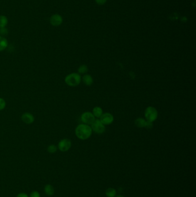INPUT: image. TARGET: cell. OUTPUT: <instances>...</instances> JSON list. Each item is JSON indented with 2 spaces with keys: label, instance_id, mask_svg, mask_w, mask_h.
Masks as SVG:
<instances>
[{
  "label": "cell",
  "instance_id": "obj_22",
  "mask_svg": "<svg viewBox=\"0 0 196 197\" xmlns=\"http://www.w3.org/2000/svg\"><path fill=\"white\" fill-rule=\"evenodd\" d=\"M30 197H40V194L37 191H33L31 194Z\"/></svg>",
  "mask_w": 196,
  "mask_h": 197
},
{
  "label": "cell",
  "instance_id": "obj_9",
  "mask_svg": "<svg viewBox=\"0 0 196 197\" xmlns=\"http://www.w3.org/2000/svg\"><path fill=\"white\" fill-rule=\"evenodd\" d=\"M22 120L26 124H31L35 120V118L32 114L25 113L22 115Z\"/></svg>",
  "mask_w": 196,
  "mask_h": 197
},
{
  "label": "cell",
  "instance_id": "obj_19",
  "mask_svg": "<svg viewBox=\"0 0 196 197\" xmlns=\"http://www.w3.org/2000/svg\"><path fill=\"white\" fill-rule=\"evenodd\" d=\"M6 107V102L4 98H0V110L4 109Z\"/></svg>",
  "mask_w": 196,
  "mask_h": 197
},
{
  "label": "cell",
  "instance_id": "obj_23",
  "mask_svg": "<svg viewBox=\"0 0 196 197\" xmlns=\"http://www.w3.org/2000/svg\"><path fill=\"white\" fill-rule=\"evenodd\" d=\"M95 1L97 3V4L100 5H104L105 4L107 0H95Z\"/></svg>",
  "mask_w": 196,
  "mask_h": 197
},
{
  "label": "cell",
  "instance_id": "obj_16",
  "mask_svg": "<svg viewBox=\"0 0 196 197\" xmlns=\"http://www.w3.org/2000/svg\"><path fill=\"white\" fill-rule=\"evenodd\" d=\"M7 18L5 16H0V28L5 27L7 24Z\"/></svg>",
  "mask_w": 196,
  "mask_h": 197
},
{
  "label": "cell",
  "instance_id": "obj_8",
  "mask_svg": "<svg viewBox=\"0 0 196 197\" xmlns=\"http://www.w3.org/2000/svg\"><path fill=\"white\" fill-rule=\"evenodd\" d=\"M63 22V18L61 15L58 14H55L51 16L50 18V23L52 26L58 27L62 24Z\"/></svg>",
  "mask_w": 196,
  "mask_h": 197
},
{
  "label": "cell",
  "instance_id": "obj_17",
  "mask_svg": "<svg viewBox=\"0 0 196 197\" xmlns=\"http://www.w3.org/2000/svg\"><path fill=\"white\" fill-rule=\"evenodd\" d=\"M88 71V68L86 65H82L80 66L78 69V72L79 74H85Z\"/></svg>",
  "mask_w": 196,
  "mask_h": 197
},
{
  "label": "cell",
  "instance_id": "obj_3",
  "mask_svg": "<svg viewBox=\"0 0 196 197\" xmlns=\"http://www.w3.org/2000/svg\"><path fill=\"white\" fill-rule=\"evenodd\" d=\"M158 116V113L156 109L152 106H149L146 108L145 111V120L153 122L156 120Z\"/></svg>",
  "mask_w": 196,
  "mask_h": 197
},
{
  "label": "cell",
  "instance_id": "obj_1",
  "mask_svg": "<svg viewBox=\"0 0 196 197\" xmlns=\"http://www.w3.org/2000/svg\"><path fill=\"white\" fill-rule=\"evenodd\" d=\"M92 132L91 126L84 124L78 125L75 130L76 137L81 140H86L89 139L92 134Z\"/></svg>",
  "mask_w": 196,
  "mask_h": 197
},
{
  "label": "cell",
  "instance_id": "obj_11",
  "mask_svg": "<svg viewBox=\"0 0 196 197\" xmlns=\"http://www.w3.org/2000/svg\"><path fill=\"white\" fill-rule=\"evenodd\" d=\"M92 114H93L95 118L100 119V118L101 117V115L103 114V110L100 107L96 106L93 108V111H92Z\"/></svg>",
  "mask_w": 196,
  "mask_h": 197
},
{
  "label": "cell",
  "instance_id": "obj_18",
  "mask_svg": "<svg viewBox=\"0 0 196 197\" xmlns=\"http://www.w3.org/2000/svg\"><path fill=\"white\" fill-rule=\"evenodd\" d=\"M48 152L50 153H54L57 150V147L55 145H50L48 147Z\"/></svg>",
  "mask_w": 196,
  "mask_h": 197
},
{
  "label": "cell",
  "instance_id": "obj_5",
  "mask_svg": "<svg viewBox=\"0 0 196 197\" xmlns=\"http://www.w3.org/2000/svg\"><path fill=\"white\" fill-rule=\"evenodd\" d=\"M81 119L84 124L91 125L95 121L96 118L92 113L87 111V112H85L81 115Z\"/></svg>",
  "mask_w": 196,
  "mask_h": 197
},
{
  "label": "cell",
  "instance_id": "obj_7",
  "mask_svg": "<svg viewBox=\"0 0 196 197\" xmlns=\"http://www.w3.org/2000/svg\"><path fill=\"white\" fill-rule=\"evenodd\" d=\"M99 119L105 126L109 125L113 122L114 117L112 114L105 113L102 114L101 117Z\"/></svg>",
  "mask_w": 196,
  "mask_h": 197
},
{
  "label": "cell",
  "instance_id": "obj_10",
  "mask_svg": "<svg viewBox=\"0 0 196 197\" xmlns=\"http://www.w3.org/2000/svg\"><path fill=\"white\" fill-rule=\"evenodd\" d=\"M81 80L83 81L85 85L87 86H91L93 83V79L89 74H85L81 78Z\"/></svg>",
  "mask_w": 196,
  "mask_h": 197
},
{
  "label": "cell",
  "instance_id": "obj_2",
  "mask_svg": "<svg viewBox=\"0 0 196 197\" xmlns=\"http://www.w3.org/2000/svg\"><path fill=\"white\" fill-rule=\"evenodd\" d=\"M81 76L79 73H70L67 75L65 78L66 84L70 87H76L81 82Z\"/></svg>",
  "mask_w": 196,
  "mask_h": 197
},
{
  "label": "cell",
  "instance_id": "obj_13",
  "mask_svg": "<svg viewBox=\"0 0 196 197\" xmlns=\"http://www.w3.org/2000/svg\"><path fill=\"white\" fill-rule=\"evenodd\" d=\"M146 121L145 119L141 118H139L138 119H136L135 120V124L139 128H143L145 127V123Z\"/></svg>",
  "mask_w": 196,
  "mask_h": 197
},
{
  "label": "cell",
  "instance_id": "obj_14",
  "mask_svg": "<svg viewBox=\"0 0 196 197\" xmlns=\"http://www.w3.org/2000/svg\"><path fill=\"white\" fill-rule=\"evenodd\" d=\"M105 194L107 197H115L116 196V190L112 187H109L106 190Z\"/></svg>",
  "mask_w": 196,
  "mask_h": 197
},
{
  "label": "cell",
  "instance_id": "obj_4",
  "mask_svg": "<svg viewBox=\"0 0 196 197\" xmlns=\"http://www.w3.org/2000/svg\"><path fill=\"white\" fill-rule=\"evenodd\" d=\"M91 127L92 131L98 134H102L105 131V126L102 123L99 119H95L93 124H91Z\"/></svg>",
  "mask_w": 196,
  "mask_h": 197
},
{
  "label": "cell",
  "instance_id": "obj_25",
  "mask_svg": "<svg viewBox=\"0 0 196 197\" xmlns=\"http://www.w3.org/2000/svg\"><path fill=\"white\" fill-rule=\"evenodd\" d=\"M115 197H124L123 195H117Z\"/></svg>",
  "mask_w": 196,
  "mask_h": 197
},
{
  "label": "cell",
  "instance_id": "obj_20",
  "mask_svg": "<svg viewBox=\"0 0 196 197\" xmlns=\"http://www.w3.org/2000/svg\"><path fill=\"white\" fill-rule=\"evenodd\" d=\"M153 127V122H150L149 121H146V123H145V128L146 129H151Z\"/></svg>",
  "mask_w": 196,
  "mask_h": 197
},
{
  "label": "cell",
  "instance_id": "obj_15",
  "mask_svg": "<svg viewBox=\"0 0 196 197\" xmlns=\"http://www.w3.org/2000/svg\"><path fill=\"white\" fill-rule=\"evenodd\" d=\"M45 193L47 195H52L54 193V189L53 187V186H51V184H47L45 187L44 189Z\"/></svg>",
  "mask_w": 196,
  "mask_h": 197
},
{
  "label": "cell",
  "instance_id": "obj_21",
  "mask_svg": "<svg viewBox=\"0 0 196 197\" xmlns=\"http://www.w3.org/2000/svg\"><path fill=\"white\" fill-rule=\"evenodd\" d=\"M0 33L2 35H5L7 33V28H5V27L4 28H0Z\"/></svg>",
  "mask_w": 196,
  "mask_h": 197
},
{
  "label": "cell",
  "instance_id": "obj_6",
  "mask_svg": "<svg viewBox=\"0 0 196 197\" xmlns=\"http://www.w3.org/2000/svg\"><path fill=\"white\" fill-rule=\"evenodd\" d=\"M71 147V142L67 139H61L58 143V149L61 152L68 151Z\"/></svg>",
  "mask_w": 196,
  "mask_h": 197
},
{
  "label": "cell",
  "instance_id": "obj_12",
  "mask_svg": "<svg viewBox=\"0 0 196 197\" xmlns=\"http://www.w3.org/2000/svg\"><path fill=\"white\" fill-rule=\"evenodd\" d=\"M8 42L5 38L0 36V52L4 51L7 47Z\"/></svg>",
  "mask_w": 196,
  "mask_h": 197
},
{
  "label": "cell",
  "instance_id": "obj_24",
  "mask_svg": "<svg viewBox=\"0 0 196 197\" xmlns=\"http://www.w3.org/2000/svg\"><path fill=\"white\" fill-rule=\"evenodd\" d=\"M17 197H28V196L26 193H20L18 194Z\"/></svg>",
  "mask_w": 196,
  "mask_h": 197
}]
</instances>
